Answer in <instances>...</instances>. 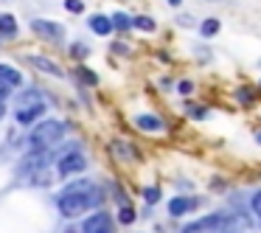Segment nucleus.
<instances>
[{
    "label": "nucleus",
    "instance_id": "1",
    "mask_svg": "<svg viewBox=\"0 0 261 233\" xmlns=\"http://www.w3.org/2000/svg\"><path fill=\"white\" fill-rule=\"evenodd\" d=\"M98 202H101V194L93 183H73L59 197V211H62V216L70 219V216H82L87 208H93Z\"/></svg>",
    "mask_w": 261,
    "mask_h": 233
},
{
    "label": "nucleus",
    "instance_id": "2",
    "mask_svg": "<svg viewBox=\"0 0 261 233\" xmlns=\"http://www.w3.org/2000/svg\"><path fill=\"white\" fill-rule=\"evenodd\" d=\"M62 135H65L62 121H42V124H37L34 132H31V146L45 149V146H51V143H57Z\"/></svg>",
    "mask_w": 261,
    "mask_h": 233
},
{
    "label": "nucleus",
    "instance_id": "3",
    "mask_svg": "<svg viewBox=\"0 0 261 233\" xmlns=\"http://www.w3.org/2000/svg\"><path fill=\"white\" fill-rule=\"evenodd\" d=\"M45 113V101H40V96L37 93H29V96L20 98V110H17V124L29 126L34 124L40 115Z\"/></svg>",
    "mask_w": 261,
    "mask_h": 233
},
{
    "label": "nucleus",
    "instance_id": "4",
    "mask_svg": "<svg viewBox=\"0 0 261 233\" xmlns=\"http://www.w3.org/2000/svg\"><path fill=\"white\" fill-rule=\"evenodd\" d=\"M219 233H253V222H250V216L233 214L219 222Z\"/></svg>",
    "mask_w": 261,
    "mask_h": 233
},
{
    "label": "nucleus",
    "instance_id": "5",
    "mask_svg": "<svg viewBox=\"0 0 261 233\" xmlns=\"http://www.w3.org/2000/svg\"><path fill=\"white\" fill-rule=\"evenodd\" d=\"M85 169H87V160H85V154H79V152H70L59 160V174L62 177L79 174V171H85Z\"/></svg>",
    "mask_w": 261,
    "mask_h": 233
},
{
    "label": "nucleus",
    "instance_id": "6",
    "mask_svg": "<svg viewBox=\"0 0 261 233\" xmlns=\"http://www.w3.org/2000/svg\"><path fill=\"white\" fill-rule=\"evenodd\" d=\"M45 163H48V154H29V158L23 160V163L17 166V174H20V180H25V177H31V174H37V171H45Z\"/></svg>",
    "mask_w": 261,
    "mask_h": 233
},
{
    "label": "nucleus",
    "instance_id": "7",
    "mask_svg": "<svg viewBox=\"0 0 261 233\" xmlns=\"http://www.w3.org/2000/svg\"><path fill=\"white\" fill-rule=\"evenodd\" d=\"M82 230H85V233H110V230H113L110 214H104V211H96L93 216H87V219H85Z\"/></svg>",
    "mask_w": 261,
    "mask_h": 233
},
{
    "label": "nucleus",
    "instance_id": "8",
    "mask_svg": "<svg viewBox=\"0 0 261 233\" xmlns=\"http://www.w3.org/2000/svg\"><path fill=\"white\" fill-rule=\"evenodd\" d=\"M31 29H34L40 37H45V40H59V37H62V25L51 23V20H34Z\"/></svg>",
    "mask_w": 261,
    "mask_h": 233
},
{
    "label": "nucleus",
    "instance_id": "9",
    "mask_svg": "<svg viewBox=\"0 0 261 233\" xmlns=\"http://www.w3.org/2000/svg\"><path fill=\"white\" fill-rule=\"evenodd\" d=\"M197 205V199H188V197H174L169 202V214L171 216H182V214H188V211Z\"/></svg>",
    "mask_w": 261,
    "mask_h": 233
},
{
    "label": "nucleus",
    "instance_id": "10",
    "mask_svg": "<svg viewBox=\"0 0 261 233\" xmlns=\"http://www.w3.org/2000/svg\"><path fill=\"white\" fill-rule=\"evenodd\" d=\"M0 82L9 87H17L23 85V76H20V70H14L12 65H0Z\"/></svg>",
    "mask_w": 261,
    "mask_h": 233
},
{
    "label": "nucleus",
    "instance_id": "11",
    "mask_svg": "<svg viewBox=\"0 0 261 233\" xmlns=\"http://www.w3.org/2000/svg\"><path fill=\"white\" fill-rule=\"evenodd\" d=\"M90 29L96 31L98 37H107L110 31H113V20H110L107 14H96V17L90 20Z\"/></svg>",
    "mask_w": 261,
    "mask_h": 233
},
{
    "label": "nucleus",
    "instance_id": "12",
    "mask_svg": "<svg viewBox=\"0 0 261 233\" xmlns=\"http://www.w3.org/2000/svg\"><path fill=\"white\" fill-rule=\"evenodd\" d=\"M0 37H6V40L17 37V20L12 14H0Z\"/></svg>",
    "mask_w": 261,
    "mask_h": 233
},
{
    "label": "nucleus",
    "instance_id": "13",
    "mask_svg": "<svg viewBox=\"0 0 261 233\" xmlns=\"http://www.w3.org/2000/svg\"><path fill=\"white\" fill-rule=\"evenodd\" d=\"M135 124L141 126V130H146V132H160L163 130V121H160L158 115H138Z\"/></svg>",
    "mask_w": 261,
    "mask_h": 233
},
{
    "label": "nucleus",
    "instance_id": "14",
    "mask_svg": "<svg viewBox=\"0 0 261 233\" xmlns=\"http://www.w3.org/2000/svg\"><path fill=\"white\" fill-rule=\"evenodd\" d=\"M31 62H34L40 70H45V73H51V76H62V68H57L54 62H48V59H42V57H31Z\"/></svg>",
    "mask_w": 261,
    "mask_h": 233
},
{
    "label": "nucleus",
    "instance_id": "15",
    "mask_svg": "<svg viewBox=\"0 0 261 233\" xmlns=\"http://www.w3.org/2000/svg\"><path fill=\"white\" fill-rule=\"evenodd\" d=\"M110 20H113V29H118V31H129L132 29V17L124 14V12H115Z\"/></svg>",
    "mask_w": 261,
    "mask_h": 233
},
{
    "label": "nucleus",
    "instance_id": "16",
    "mask_svg": "<svg viewBox=\"0 0 261 233\" xmlns=\"http://www.w3.org/2000/svg\"><path fill=\"white\" fill-rule=\"evenodd\" d=\"M199 31H202V37H216V34H219V20H214V17L202 20Z\"/></svg>",
    "mask_w": 261,
    "mask_h": 233
},
{
    "label": "nucleus",
    "instance_id": "17",
    "mask_svg": "<svg viewBox=\"0 0 261 233\" xmlns=\"http://www.w3.org/2000/svg\"><path fill=\"white\" fill-rule=\"evenodd\" d=\"M132 25L141 29V31H154V20L152 17H135V20H132Z\"/></svg>",
    "mask_w": 261,
    "mask_h": 233
},
{
    "label": "nucleus",
    "instance_id": "18",
    "mask_svg": "<svg viewBox=\"0 0 261 233\" xmlns=\"http://www.w3.org/2000/svg\"><path fill=\"white\" fill-rule=\"evenodd\" d=\"M65 9L73 12V14H82L85 12V3H82V0H65Z\"/></svg>",
    "mask_w": 261,
    "mask_h": 233
},
{
    "label": "nucleus",
    "instance_id": "19",
    "mask_svg": "<svg viewBox=\"0 0 261 233\" xmlns=\"http://www.w3.org/2000/svg\"><path fill=\"white\" fill-rule=\"evenodd\" d=\"M118 219L124 222V225H132V219H135V211L124 205V208H121V214H118Z\"/></svg>",
    "mask_w": 261,
    "mask_h": 233
},
{
    "label": "nucleus",
    "instance_id": "20",
    "mask_svg": "<svg viewBox=\"0 0 261 233\" xmlns=\"http://www.w3.org/2000/svg\"><path fill=\"white\" fill-rule=\"evenodd\" d=\"M79 76H82V79H85L87 82V85H96V73H93V70H87V68H79Z\"/></svg>",
    "mask_w": 261,
    "mask_h": 233
},
{
    "label": "nucleus",
    "instance_id": "21",
    "mask_svg": "<svg viewBox=\"0 0 261 233\" xmlns=\"http://www.w3.org/2000/svg\"><path fill=\"white\" fill-rule=\"evenodd\" d=\"M143 197H146V202H158L160 191H158V188H146V191H143Z\"/></svg>",
    "mask_w": 261,
    "mask_h": 233
},
{
    "label": "nucleus",
    "instance_id": "22",
    "mask_svg": "<svg viewBox=\"0 0 261 233\" xmlns=\"http://www.w3.org/2000/svg\"><path fill=\"white\" fill-rule=\"evenodd\" d=\"M177 87H180L182 96H191V93H194V82H180Z\"/></svg>",
    "mask_w": 261,
    "mask_h": 233
},
{
    "label": "nucleus",
    "instance_id": "23",
    "mask_svg": "<svg viewBox=\"0 0 261 233\" xmlns=\"http://www.w3.org/2000/svg\"><path fill=\"white\" fill-rule=\"evenodd\" d=\"M253 211H255V216H261V191L253 197Z\"/></svg>",
    "mask_w": 261,
    "mask_h": 233
},
{
    "label": "nucleus",
    "instance_id": "24",
    "mask_svg": "<svg viewBox=\"0 0 261 233\" xmlns=\"http://www.w3.org/2000/svg\"><path fill=\"white\" fill-rule=\"evenodd\" d=\"M6 93H9V85H3V82H0V101L6 98Z\"/></svg>",
    "mask_w": 261,
    "mask_h": 233
},
{
    "label": "nucleus",
    "instance_id": "25",
    "mask_svg": "<svg viewBox=\"0 0 261 233\" xmlns=\"http://www.w3.org/2000/svg\"><path fill=\"white\" fill-rule=\"evenodd\" d=\"M182 0H169V6H180Z\"/></svg>",
    "mask_w": 261,
    "mask_h": 233
},
{
    "label": "nucleus",
    "instance_id": "26",
    "mask_svg": "<svg viewBox=\"0 0 261 233\" xmlns=\"http://www.w3.org/2000/svg\"><path fill=\"white\" fill-rule=\"evenodd\" d=\"M3 113H6V107H3V104H0V118H3Z\"/></svg>",
    "mask_w": 261,
    "mask_h": 233
},
{
    "label": "nucleus",
    "instance_id": "27",
    "mask_svg": "<svg viewBox=\"0 0 261 233\" xmlns=\"http://www.w3.org/2000/svg\"><path fill=\"white\" fill-rule=\"evenodd\" d=\"M255 141H258V143H261V132H258V135H255Z\"/></svg>",
    "mask_w": 261,
    "mask_h": 233
}]
</instances>
